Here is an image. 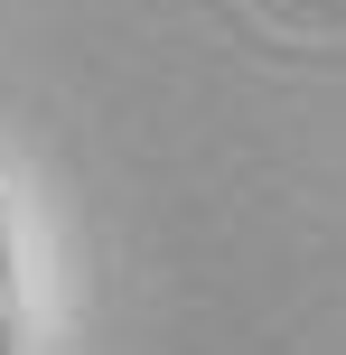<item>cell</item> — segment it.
Returning a JSON list of instances; mask_svg holds the SVG:
<instances>
[{"label": "cell", "instance_id": "obj_1", "mask_svg": "<svg viewBox=\"0 0 346 355\" xmlns=\"http://www.w3.org/2000/svg\"><path fill=\"white\" fill-rule=\"evenodd\" d=\"M19 346V262H10V206H0V355Z\"/></svg>", "mask_w": 346, "mask_h": 355}]
</instances>
